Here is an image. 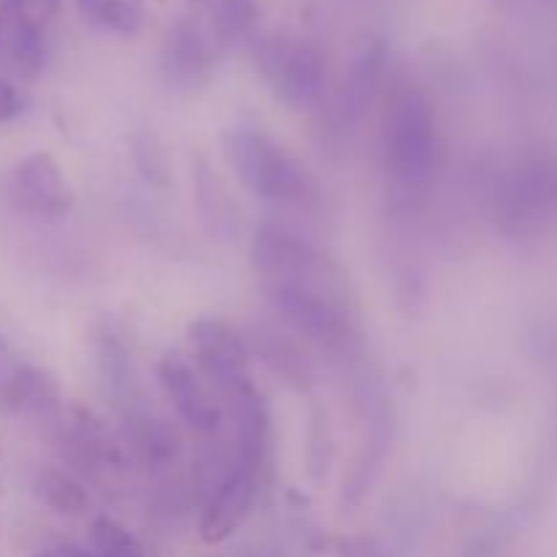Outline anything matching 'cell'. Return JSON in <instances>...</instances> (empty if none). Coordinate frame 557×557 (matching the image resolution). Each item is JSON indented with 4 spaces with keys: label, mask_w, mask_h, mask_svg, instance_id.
<instances>
[{
    "label": "cell",
    "mask_w": 557,
    "mask_h": 557,
    "mask_svg": "<svg viewBox=\"0 0 557 557\" xmlns=\"http://www.w3.org/2000/svg\"><path fill=\"white\" fill-rule=\"evenodd\" d=\"M223 156L245 188L272 205L310 207L319 185L299 158L259 128H232L223 134Z\"/></svg>",
    "instance_id": "1"
},
{
    "label": "cell",
    "mask_w": 557,
    "mask_h": 557,
    "mask_svg": "<svg viewBox=\"0 0 557 557\" xmlns=\"http://www.w3.org/2000/svg\"><path fill=\"white\" fill-rule=\"evenodd\" d=\"M386 172L408 190H419L433 180L441 163V136L433 107L417 90L395 98L384 125Z\"/></svg>",
    "instance_id": "2"
},
{
    "label": "cell",
    "mask_w": 557,
    "mask_h": 557,
    "mask_svg": "<svg viewBox=\"0 0 557 557\" xmlns=\"http://www.w3.org/2000/svg\"><path fill=\"white\" fill-rule=\"evenodd\" d=\"M250 264L264 286H305L346 297V275L315 245L277 223H264L250 243Z\"/></svg>",
    "instance_id": "3"
},
{
    "label": "cell",
    "mask_w": 557,
    "mask_h": 557,
    "mask_svg": "<svg viewBox=\"0 0 557 557\" xmlns=\"http://www.w3.org/2000/svg\"><path fill=\"white\" fill-rule=\"evenodd\" d=\"M256 65L283 103L305 109L321 96L326 63L319 47L302 38L272 36L256 44Z\"/></svg>",
    "instance_id": "4"
},
{
    "label": "cell",
    "mask_w": 557,
    "mask_h": 557,
    "mask_svg": "<svg viewBox=\"0 0 557 557\" xmlns=\"http://www.w3.org/2000/svg\"><path fill=\"white\" fill-rule=\"evenodd\" d=\"M185 337H188L194 364L212 386H218V392L232 397L248 384H253L250 381L248 343L228 321L215 319V315H201V319L190 321Z\"/></svg>",
    "instance_id": "5"
},
{
    "label": "cell",
    "mask_w": 557,
    "mask_h": 557,
    "mask_svg": "<svg viewBox=\"0 0 557 557\" xmlns=\"http://www.w3.org/2000/svg\"><path fill=\"white\" fill-rule=\"evenodd\" d=\"M272 308L308 341L324 348H343L351 337L346 297L305 286H264Z\"/></svg>",
    "instance_id": "6"
},
{
    "label": "cell",
    "mask_w": 557,
    "mask_h": 557,
    "mask_svg": "<svg viewBox=\"0 0 557 557\" xmlns=\"http://www.w3.org/2000/svg\"><path fill=\"white\" fill-rule=\"evenodd\" d=\"M5 199L25 215L52 221L69 215L74 207V188L49 152H33L5 174Z\"/></svg>",
    "instance_id": "7"
},
{
    "label": "cell",
    "mask_w": 557,
    "mask_h": 557,
    "mask_svg": "<svg viewBox=\"0 0 557 557\" xmlns=\"http://www.w3.org/2000/svg\"><path fill=\"white\" fill-rule=\"evenodd\" d=\"M158 384L166 392L174 413L188 430L199 435H212L221 428V408L212 400L210 389L201 381L199 368L185 354L166 351L156 368Z\"/></svg>",
    "instance_id": "8"
},
{
    "label": "cell",
    "mask_w": 557,
    "mask_h": 557,
    "mask_svg": "<svg viewBox=\"0 0 557 557\" xmlns=\"http://www.w3.org/2000/svg\"><path fill=\"white\" fill-rule=\"evenodd\" d=\"M259 476L261 471L232 462L226 479L212 493V498L207 500L205 515H201L199 531L207 544L226 542L228 536H234L243 528V522L253 511L256 495H259Z\"/></svg>",
    "instance_id": "9"
},
{
    "label": "cell",
    "mask_w": 557,
    "mask_h": 557,
    "mask_svg": "<svg viewBox=\"0 0 557 557\" xmlns=\"http://www.w3.org/2000/svg\"><path fill=\"white\" fill-rule=\"evenodd\" d=\"M218 38V33L207 30L201 22L185 20L180 25L172 27L166 38V47H163V76H166L169 85L174 87H196L207 79L212 69V41Z\"/></svg>",
    "instance_id": "10"
},
{
    "label": "cell",
    "mask_w": 557,
    "mask_h": 557,
    "mask_svg": "<svg viewBox=\"0 0 557 557\" xmlns=\"http://www.w3.org/2000/svg\"><path fill=\"white\" fill-rule=\"evenodd\" d=\"M63 444L69 460L82 471H101V468H120L125 462L117 438L107 430V424L90 408L74 406L63 422Z\"/></svg>",
    "instance_id": "11"
},
{
    "label": "cell",
    "mask_w": 557,
    "mask_h": 557,
    "mask_svg": "<svg viewBox=\"0 0 557 557\" xmlns=\"http://www.w3.org/2000/svg\"><path fill=\"white\" fill-rule=\"evenodd\" d=\"M0 406L22 417H47L60 411V386L38 364H5L0 368Z\"/></svg>",
    "instance_id": "12"
},
{
    "label": "cell",
    "mask_w": 557,
    "mask_h": 557,
    "mask_svg": "<svg viewBox=\"0 0 557 557\" xmlns=\"http://www.w3.org/2000/svg\"><path fill=\"white\" fill-rule=\"evenodd\" d=\"M228 403H232L234 424H237V433H234V466L261 471L267 455H270V408H267L264 397L259 395L253 384H248L237 395L228 397Z\"/></svg>",
    "instance_id": "13"
},
{
    "label": "cell",
    "mask_w": 557,
    "mask_h": 557,
    "mask_svg": "<svg viewBox=\"0 0 557 557\" xmlns=\"http://www.w3.org/2000/svg\"><path fill=\"white\" fill-rule=\"evenodd\" d=\"M98 375H101L103 395L112 406L128 413L139 406V375H136L134 357L125 346L123 335L114 326H101L96 335Z\"/></svg>",
    "instance_id": "14"
},
{
    "label": "cell",
    "mask_w": 557,
    "mask_h": 557,
    "mask_svg": "<svg viewBox=\"0 0 557 557\" xmlns=\"http://www.w3.org/2000/svg\"><path fill=\"white\" fill-rule=\"evenodd\" d=\"M386 63H389V54H386L384 41H370L359 49L351 69H348V79L341 92L343 123L354 125L364 117L370 103H373L375 96H379L381 82H384V74H386Z\"/></svg>",
    "instance_id": "15"
},
{
    "label": "cell",
    "mask_w": 557,
    "mask_h": 557,
    "mask_svg": "<svg viewBox=\"0 0 557 557\" xmlns=\"http://www.w3.org/2000/svg\"><path fill=\"white\" fill-rule=\"evenodd\" d=\"M0 58L11 63V69L22 76L41 74L47 63V44H44L41 25L30 14L3 16V36H0Z\"/></svg>",
    "instance_id": "16"
},
{
    "label": "cell",
    "mask_w": 557,
    "mask_h": 557,
    "mask_svg": "<svg viewBox=\"0 0 557 557\" xmlns=\"http://www.w3.org/2000/svg\"><path fill=\"white\" fill-rule=\"evenodd\" d=\"M125 430L139 457H145L150 466H166L180 455V438L172 424L147 408L136 406L134 411L125 413Z\"/></svg>",
    "instance_id": "17"
},
{
    "label": "cell",
    "mask_w": 557,
    "mask_h": 557,
    "mask_svg": "<svg viewBox=\"0 0 557 557\" xmlns=\"http://www.w3.org/2000/svg\"><path fill=\"white\" fill-rule=\"evenodd\" d=\"M33 493L47 509H52L60 517H85L90 509L87 490L58 468H41L33 479Z\"/></svg>",
    "instance_id": "18"
},
{
    "label": "cell",
    "mask_w": 557,
    "mask_h": 557,
    "mask_svg": "<svg viewBox=\"0 0 557 557\" xmlns=\"http://www.w3.org/2000/svg\"><path fill=\"white\" fill-rule=\"evenodd\" d=\"M210 9V25L221 41L237 38L253 27L259 16V3L256 0H207Z\"/></svg>",
    "instance_id": "19"
},
{
    "label": "cell",
    "mask_w": 557,
    "mask_h": 557,
    "mask_svg": "<svg viewBox=\"0 0 557 557\" xmlns=\"http://www.w3.org/2000/svg\"><path fill=\"white\" fill-rule=\"evenodd\" d=\"M90 542L98 557H145L139 539L109 517H98L90 525Z\"/></svg>",
    "instance_id": "20"
},
{
    "label": "cell",
    "mask_w": 557,
    "mask_h": 557,
    "mask_svg": "<svg viewBox=\"0 0 557 557\" xmlns=\"http://www.w3.org/2000/svg\"><path fill=\"white\" fill-rule=\"evenodd\" d=\"M259 351L264 354V362L277 375H283L288 384L308 386V364H305V359L286 341H277L275 335H267L259 341Z\"/></svg>",
    "instance_id": "21"
},
{
    "label": "cell",
    "mask_w": 557,
    "mask_h": 557,
    "mask_svg": "<svg viewBox=\"0 0 557 557\" xmlns=\"http://www.w3.org/2000/svg\"><path fill=\"white\" fill-rule=\"evenodd\" d=\"M131 156H134L136 169L141 177L152 185H166L169 183V161L163 152L161 141L152 134L141 131V134L131 136Z\"/></svg>",
    "instance_id": "22"
},
{
    "label": "cell",
    "mask_w": 557,
    "mask_h": 557,
    "mask_svg": "<svg viewBox=\"0 0 557 557\" xmlns=\"http://www.w3.org/2000/svg\"><path fill=\"white\" fill-rule=\"evenodd\" d=\"M145 22V0H103L98 11V25L109 27L117 36H136Z\"/></svg>",
    "instance_id": "23"
},
{
    "label": "cell",
    "mask_w": 557,
    "mask_h": 557,
    "mask_svg": "<svg viewBox=\"0 0 557 557\" xmlns=\"http://www.w3.org/2000/svg\"><path fill=\"white\" fill-rule=\"evenodd\" d=\"M27 109V96L14 85V82L0 76V125L11 123Z\"/></svg>",
    "instance_id": "24"
},
{
    "label": "cell",
    "mask_w": 557,
    "mask_h": 557,
    "mask_svg": "<svg viewBox=\"0 0 557 557\" xmlns=\"http://www.w3.org/2000/svg\"><path fill=\"white\" fill-rule=\"evenodd\" d=\"M60 3H63V0H27V14H30L38 25H44L49 16L58 14Z\"/></svg>",
    "instance_id": "25"
},
{
    "label": "cell",
    "mask_w": 557,
    "mask_h": 557,
    "mask_svg": "<svg viewBox=\"0 0 557 557\" xmlns=\"http://www.w3.org/2000/svg\"><path fill=\"white\" fill-rule=\"evenodd\" d=\"M33 557H98L96 553H85L79 547H71V544H58V547H47Z\"/></svg>",
    "instance_id": "26"
},
{
    "label": "cell",
    "mask_w": 557,
    "mask_h": 557,
    "mask_svg": "<svg viewBox=\"0 0 557 557\" xmlns=\"http://www.w3.org/2000/svg\"><path fill=\"white\" fill-rule=\"evenodd\" d=\"M101 3L103 0H76V9H79V14L85 16V20L96 22L98 25V11H101Z\"/></svg>",
    "instance_id": "27"
},
{
    "label": "cell",
    "mask_w": 557,
    "mask_h": 557,
    "mask_svg": "<svg viewBox=\"0 0 557 557\" xmlns=\"http://www.w3.org/2000/svg\"><path fill=\"white\" fill-rule=\"evenodd\" d=\"M0 14L3 16L27 14V0H0Z\"/></svg>",
    "instance_id": "28"
},
{
    "label": "cell",
    "mask_w": 557,
    "mask_h": 557,
    "mask_svg": "<svg viewBox=\"0 0 557 557\" xmlns=\"http://www.w3.org/2000/svg\"><path fill=\"white\" fill-rule=\"evenodd\" d=\"M5 346V343H3V335H0V348H3Z\"/></svg>",
    "instance_id": "29"
}]
</instances>
